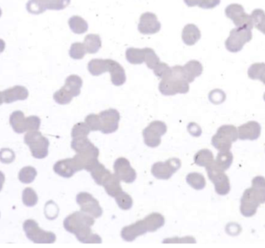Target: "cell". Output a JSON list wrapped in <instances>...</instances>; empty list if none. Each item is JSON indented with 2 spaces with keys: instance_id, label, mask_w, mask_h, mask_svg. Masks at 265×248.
Wrapping results in <instances>:
<instances>
[{
  "instance_id": "cell-19",
  "label": "cell",
  "mask_w": 265,
  "mask_h": 248,
  "mask_svg": "<svg viewBox=\"0 0 265 248\" xmlns=\"http://www.w3.org/2000/svg\"><path fill=\"white\" fill-rule=\"evenodd\" d=\"M147 232L148 231L143 219L141 221H136L134 224L127 226L123 228L121 231V237L125 242H132L135 241L138 237L142 236Z\"/></svg>"
},
{
  "instance_id": "cell-38",
  "label": "cell",
  "mask_w": 265,
  "mask_h": 248,
  "mask_svg": "<svg viewBox=\"0 0 265 248\" xmlns=\"http://www.w3.org/2000/svg\"><path fill=\"white\" fill-rule=\"evenodd\" d=\"M254 26L265 35V12L263 9H256L251 13Z\"/></svg>"
},
{
  "instance_id": "cell-33",
  "label": "cell",
  "mask_w": 265,
  "mask_h": 248,
  "mask_svg": "<svg viewBox=\"0 0 265 248\" xmlns=\"http://www.w3.org/2000/svg\"><path fill=\"white\" fill-rule=\"evenodd\" d=\"M252 189L261 204L265 203V178L256 176L252 180Z\"/></svg>"
},
{
  "instance_id": "cell-14",
  "label": "cell",
  "mask_w": 265,
  "mask_h": 248,
  "mask_svg": "<svg viewBox=\"0 0 265 248\" xmlns=\"http://www.w3.org/2000/svg\"><path fill=\"white\" fill-rule=\"evenodd\" d=\"M100 123L101 128L100 131L103 134H110L118 130L119 122L121 120V114L115 109H109L100 112Z\"/></svg>"
},
{
  "instance_id": "cell-32",
  "label": "cell",
  "mask_w": 265,
  "mask_h": 248,
  "mask_svg": "<svg viewBox=\"0 0 265 248\" xmlns=\"http://www.w3.org/2000/svg\"><path fill=\"white\" fill-rule=\"evenodd\" d=\"M214 162L213 152L209 149H202L198 151L194 157L195 165L201 167H208Z\"/></svg>"
},
{
  "instance_id": "cell-30",
  "label": "cell",
  "mask_w": 265,
  "mask_h": 248,
  "mask_svg": "<svg viewBox=\"0 0 265 248\" xmlns=\"http://www.w3.org/2000/svg\"><path fill=\"white\" fill-rule=\"evenodd\" d=\"M82 84L83 82L81 77L76 75H72L66 78L64 87L72 93L73 97H76L80 95Z\"/></svg>"
},
{
  "instance_id": "cell-24",
  "label": "cell",
  "mask_w": 265,
  "mask_h": 248,
  "mask_svg": "<svg viewBox=\"0 0 265 248\" xmlns=\"http://www.w3.org/2000/svg\"><path fill=\"white\" fill-rule=\"evenodd\" d=\"M183 70L187 81L188 83H191L194 82L195 78L202 75L203 67L199 61L192 60L184 65Z\"/></svg>"
},
{
  "instance_id": "cell-16",
  "label": "cell",
  "mask_w": 265,
  "mask_h": 248,
  "mask_svg": "<svg viewBox=\"0 0 265 248\" xmlns=\"http://www.w3.org/2000/svg\"><path fill=\"white\" fill-rule=\"evenodd\" d=\"M260 205V202L254 193L252 188L246 189L241 197L240 207L241 214L245 217H253Z\"/></svg>"
},
{
  "instance_id": "cell-37",
  "label": "cell",
  "mask_w": 265,
  "mask_h": 248,
  "mask_svg": "<svg viewBox=\"0 0 265 248\" xmlns=\"http://www.w3.org/2000/svg\"><path fill=\"white\" fill-rule=\"evenodd\" d=\"M186 182L191 187L195 190H202L206 186V179L202 174L192 172L186 176Z\"/></svg>"
},
{
  "instance_id": "cell-48",
  "label": "cell",
  "mask_w": 265,
  "mask_h": 248,
  "mask_svg": "<svg viewBox=\"0 0 265 248\" xmlns=\"http://www.w3.org/2000/svg\"><path fill=\"white\" fill-rule=\"evenodd\" d=\"M85 123L87 124L91 130L93 131H97L100 130L101 128V123H100V118L99 115L92 114L88 115L85 119Z\"/></svg>"
},
{
  "instance_id": "cell-6",
  "label": "cell",
  "mask_w": 265,
  "mask_h": 248,
  "mask_svg": "<svg viewBox=\"0 0 265 248\" xmlns=\"http://www.w3.org/2000/svg\"><path fill=\"white\" fill-rule=\"evenodd\" d=\"M23 231L28 239L35 244H53L55 242L54 233L43 231L33 220H26L23 225Z\"/></svg>"
},
{
  "instance_id": "cell-50",
  "label": "cell",
  "mask_w": 265,
  "mask_h": 248,
  "mask_svg": "<svg viewBox=\"0 0 265 248\" xmlns=\"http://www.w3.org/2000/svg\"><path fill=\"white\" fill-rule=\"evenodd\" d=\"M15 160V154L9 148H2L0 151V161L4 164L12 163Z\"/></svg>"
},
{
  "instance_id": "cell-49",
  "label": "cell",
  "mask_w": 265,
  "mask_h": 248,
  "mask_svg": "<svg viewBox=\"0 0 265 248\" xmlns=\"http://www.w3.org/2000/svg\"><path fill=\"white\" fill-rule=\"evenodd\" d=\"M26 131H37L40 127V119L37 116H30L26 119Z\"/></svg>"
},
{
  "instance_id": "cell-4",
  "label": "cell",
  "mask_w": 265,
  "mask_h": 248,
  "mask_svg": "<svg viewBox=\"0 0 265 248\" xmlns=\"http://www.w3.org/2000/svg\"><path fill=\"white\" fill-rule=\"evenodd\" d=\"M24 142L29 146L32 155L37 159H43L48 155V139L37 131H29L25 135Z\"/></svg>"
},
{
  "instance_id": "cell-8",
  "label": "cell",
  "mask_w": 265,
  "mask_h": 248,
  "mask_svg": "<svg viewBox=\"0 0 265 248\" xmlns=\"http://www.w3.org/2000/svg\"><path fill=\"white\" fill-rule=\"evenodd\" d=\"M208 177L215 186V191L220 196H226L230 191V179L224 171L215 164V161L206 167Z\"/></svg>"
},
{
  "instance_id": "cell-22",
  "label": "cell",
  "mask_w": 265,
  "mask_h": 248,
  "mask_svg": "<svg viewBox=\"0 0 265 248\" xmlns=\"http://www.w3.org/2000/svg\"><path fill=\"white\" fill-rule=\"evenodd\" d=\"M109 72L111 75V82L116 86H121L124 85L127 81L125 70L122 65L119 64L117 61L110 60V69Z\"/></svg>"
},
{
  "instance_id": "cell-41",
  "label": "cell",
  "mask_w": 265,
  "mask_h": 248,
  "mask_svg": "<svg viewBox=\"0 0 265 248\" xmlns=\"http://www.w3.org/2000/svg\"><path fill=\"white\" fill-rule=\"evenodd\" d=\"M72 99H73V96L72 93L64 86L54 94V101L60 105L68 104L71 103Z\"/></svg>"
},
{
  "instance_id": "cell-9",
  "label": "cell",
  "mask_w": 265,
  "mask_h": 248,
  "mask_svg": "<svg viewBox=\"0 0 265 248\" xmlns=\"http://www.w3.org/2000/svg\"><path fill=\"white\" fill-rule=\"evenodd\" d=\"M167 132V126L162 121L151 122L143 130V141L150 148H157L161 143V137Z\"/></svg>"
},
{
  "instance_id": "cell-52",
  "label": "cell",
  "mask_w": 265,
  "mask_h": 248,
  "mask_svg": "<svg viewBox=\"0 0 265 248\" xmlns=\"http://www.w3.org/2000/svg\"><path fill=\"white\" fill-rule=\"evenodd\" d=\"M188 130L189 133L195 137H199L202 134V129L195 123H189L188 126Z\"/></svg>"
},
{
  "instance_id": "cell-36",
  "label": "cell",
  "mask_w": 265,
  "mask_h": 248,
  "mask_svg": "<svg viewBox=\"0 0 265 248\" xmlns=\"http://www.w3.org/2000/svg\"><path fill=\"white\" fill-rule=\"evenodd\" d=\"M233 161H234V155L230 151H220L216 157L215 164L220 169L225 172L230 169V167L232 165Z\"/></svg>"
},
{
  "instance_id": "cell-45",
  "label": "cell",
  "mask_w": 265,
  "mask_h": 248,
  "mask_svg": "<svg viewBox=\"0 0 265 248\" xmlns=\"http://www.w3.org/2000/svg\"><path fill=\"white\" fill-rule=\"evenodd\" d=\"M91 130L86 123H77L74 126L72 130V138H79V137H87Z\"/></svg>"
},
{
  "instance_id": "cell-23",
  "label": "cell",
  "mask_w": 265,
  "mask_h": 248,
  "mask_svg": "<svg viewBox=\"0 0 265 248\" xmlns=\"http://www.w3.org/2000/svg\"><path fill=\"white\" fill-rule=\"evenodd\" d=\"M181 37L186 45H195L200 40L201 32L197 26L190 23L184 27Z\"/></svg>"
},
{
  "instance_id": "cell-10",
  "label": "cell",
  "mask_w": 265,
  "mask_h": 248,
  "mask_svg": "<svg viewBox=\"0 0 265 248\" xmlns=\"http://www.w3.org/2000/svg\"><path fill=\"white\" fill-rule=\"evenodd\" d=\"M71 0H30L26 4L28 12L40 14L47 9L61 10L66 8Z\"/></svg>"
},
{
  "instance_id": "cell-55",
  "label": "cell",
  "mask_w": 265,
  "mask_h": 248,
  "mask_svg": "<svg viewBox=\"0 0 265 248\" xmlns=\"http://www.w3.org/2000/svg\"><path fill=\"white\" fill-rule=\"evenodd\" d=\"M5 43L3 40L0 39V53H2L5 50Z\"/></svg>"
},
{
  "instance_id": "cell-5",
  "label": "cell",
  "mask_w": 265,
  "mask_h": 248,
  "mask_svg": "<svg viewBox=\"0 0 265 248\" xmlns=\"http://www.w3.org/2000/svg\"><path fill=\"white\" fill-rule=\"evenodd\" d=\"M99 155H100V150L98 149L93 144L82 150L80 152L77 153V155L72 158L77 171L79 172L85 169L87 172H90L100 162L98 160Z\"/></svg>"
},
{
  "instance_id": "cell-21",
  "label": "cell",
  "mask_w": 265,
  "mask_h": 248,
  "mask_svg": "<svg viewBox=\"0 0 265 248\" xmlns=\"http://www.w3.org/2000/svg\"><path fill=\"white\" fill-rule=\"evenodd\" d=\"M53 169L56 174H58V176L66 178V179L72 177L74 174L78 172L72 158L60 160L54 164Z\"/></svg>"
},
{
  "instance_id": "cell-59",
  "label": "cell",
  "mask_w": 265,
  "mask_h": 248,
  "mask_svg": "<svg viewBox=\"0 0 265 248\" xmlns=\"http://www.w3.org/2000/svg\"><path fill=\"white\" fill-rule=\"evenodd\" d=\"M264 100L265 101V94H264Z\"/></svg>"
},
{
  "instance_id": "cell-28",
  "label": "cell",
  "mask_w": 265,
  "mask_h": 248,
  "mask_svg": "<svg viewBox=\"0 0 265 248\" xmlns=\"http://www.w3.org/2000/svg\"><path fill=\"white\" fill-rule=\"evenodd\" d=\"M103 186L107 194L111 197H114V198H115L116 196L123 191L121 186V180L118 179L115 174L114 175L111 174V176L104 182Z\"/></svg>"
},
{
  "instance_id": "cell-26",
  "label": "cell",
  "mask_w": 265,
  "mask_h": 248,
  "mask_svg": "<svg viewBox=\"0 0 265 248\" xmlns=\"http://www.w3.org/2000/svg\"><path fill=\"white\" fill-rule=\"evenodd\" d=\"M110 59L91 60L88 64V70L93 76H99L103 73L107 72L110 69Z\"/></svg>"
},
{
  "instance_id": "cell-1",
  "label": "cell",
  "mask_w": 265,
  "mask_h": 248,
  "mask_svg": "<svg viewBox=\"0 0 265 248\" xmlns=\"http://www.w3.org/2000/svg\"><path fill=\"white\" fill-rule=\"evenodd\" d=\"M95 221L93 217L82 211H77L68 216L64 221V228L75 235L79 242L85 244H101L102 238L93 234L92 227Z\"/></svg>"
},
{
  "instance_id": "cell-34",
  "label": "cell",
  "mask_w": 265,
  "mask_h": 248,
  "mask_svg": "<svg viewBox=\"0 0 265 248\" xmlns=\"http://www.w3.org/2000/svg\"><path fill=\"white\" fill-rule=\"evenodd\" d=\"M68 25L72 32L76 34H82V33H86L89 29L87 22L83 18L79 16H73L70 18L68 20Z\"/></svg>"
},
{
  "instance_id": "cell-57",
  "label": "cell",
  "mask_w": 265,
  "mask_h": 248,
  "mask_svg": "<svg viewBox=\"0 0 265 248\" xmlns=\"http://www.w3.org/2000/svg\"><path fill=\"white\" fill-rule=\"evenodd\" d=\"M4 103L3 96H2V92H0V106Z\"/></svg>"
},
{
  "instance_id": "cell-17",
  "label": "cell",
  "mask_w": 265,
  "mask_h": 248,
  "mask_svg": "<svg viewBox=\"0 0 265 248\" xmlns=\"http://www.w3.org/2000/svg\"><path fill=\"white\" fill-rule=\"evenodd\" d=\"M160 27L161 25L157 19V16L153 12H144L139 18L138 30L142 34H154L160 31Z\"/></svg>"
},
{
  "instance_id": "cell-29",
  "label": "cell",
  "mask_w": 265,
  "mask_h": 248,
  "mask_svg": "<svg viewBox=\"0 0 265 248\" xmlns=\"http://www.w3.org/2000/svg\"><path fill=\"white\" fill-rule=\"evenodd\" d=\"M90 172L91 176L94 179L96 184L102 186L112 174L108 169H106L104 165H102L100 162L90 171Z\"/></svg>"
},
{
  "instance_id": "cell-42",
  "label": "cell",
  "mask_w": 265,
  "mask_h": 248,
  "mask_svg": "<svg viewBox=\"0 0 265 248\" xmlns=\"http://www.w3.org/2000/svg\"><path fill=\"white\" fill-rule=\"evenodd\" d=\"M86 53H87V50H86V47L83 43H80V42L72 43L69 50L70 57L75 60L82 59Z\"/></svg>"
},
{
  "instance_id": "cell-40",
  "label": "cell",
  "mask_w": 265,
  "mask_h": 248,
  "mask_svg": "<svg viewBox=\"0 0 265 248\" xmlns=\"http://www.w3.org/2000/svg\"><path fill=\"white\" fill-rule=\"evenodd\" d=\"M114 199L117 202V205L121 210H129L132 208V203H133L132 197L125 192H121L117 196H115Z\"/></svg>"
},
{
  "instance_id": "cell-7",
  "label": "cell",
  "mask_w": 265,
  "mask_h": 248,
  "mask_svg": "<svg viewBox=\"0 0 265 248\" xmlns=\"http://www.w3.org/2000/svg\"><path fill=\"white\" fill-rule=\"evenodd\" d=\"M251 29L247 27H236L230 33V36L225 42L226 48L230 52H239L244 44L251 41L253 37Z\"/></svg>"
},
{
  "instance_id": "cell-25",
  "label": "cell",
  "mask_w": 265,
  "mask_h": 248,
  "mask_svg": "<svg viewBox=\"0 0 265 248\" xmlns=\"http://www.w3.org/2000/svg\"><path fill=\"white\" fill-rule=\"evenodd\" d=\"M24 113L20 110L14 111L9 117V123L15 132L23 134L26 132V120Z\"/></svg>"
},
{
  "instance_id": "cell-31",
  "label": "cell",
  "mask_w": 265,
  "mask_h": 248,
  "mask_svg": "<svg viewBox=\"0 0 265 248\" xmlns=\"http://www.w3.org/2000/svg\"><path fill=\"white\" fill-rule=\"evenodd\" d=\"M83 43L89 54H96L102 47L101 38L98 34L86 35Z\"/></svg>"
},
{
  "instance_id": "cell-12",
  "label": "cell",
  "mask_w": 265,
  "mask_h": 248,
  "mask_svg": "<svg viewBox=\"0 0 265 248\" xmlns=\"http://www.w3.org/2000/svg\"><path fill=\"white\" fill-rule=\"evenodd\" d=\"M226 16L232 19L237 27H247L253 29L254 24L251 15L244 11V8L240 4L229 5L225 9Z\"/></svg>"
},
{
  "instance_id": "cell-18",
  "label": "cell",
  "mask_w": 265,
  "mask_h": 248,
  "mask_svg": "<svg viewBox=\"0 0 265 248\" xmlns=\"http://www.w3.org/2000/svg\"><path fill=\"white\" fill-rule=\"evenodd\" d=\"M238 139L241 141H255L258 139L262 133L260 123L256 121H249L237 128Z\"/></svg>"
},
{
  "instance_id": "cell-54",
  "label": "cell",
  "mask_w": 265,
  "mask_h": 248,
  "mask_svg": "<svg viewBox=\"0 0 265 248\" xmlns=\"http://www.w3.org/2000/svg\"><path fill=\"white\" fill-rule=\"evenodd\" d=\"M5 175L3 172L0 171V191L2 190V187H3L4 182H5Z\"/></svg>"
},
{
  "instance_id": "cell-51",
  "label": "cell",
  "mask_w": 265,
  "mask_h": 248,
  "mask_svg": "<svg viewBox=\"0 0 265 248\" xmlns=\"http://www.w3.org/2000/svg\"><path fill=\"white\" fill-rule=\"evenodd\" d=\"M220 3V0H202L199 6L202 9H213Z\"/></svg>"
},
{
  "instance_id": "cell-15",
  "label": "cell",
  "mask_w": 265,
  "mask_h": 248,
  "mask_svg": "<svg viewBox=\"0 0 265 248\" xmlns=\"http://www.w3.org/2000/svg\"><path fill=\"white\" fill-rule=\"evenodd\" d=\"M114 172L118 179L126 183H132L136 179V172L127 158H119L114 165Z\"/></svg>"
},
{
  "instance_id": "cell-20",
  "label": "cell",
  "mask_w": 265,
  "mask_h": 248,
  "mask_svg": "<svg viewBox=\"0 0 265 248\" xmlns=\"http://www.w3.org/2000/svg\"><path fill=\"white\" fill-rule=\"evenodd\" d=\"M4 103H12L18 100H25L29 96V92L24 86H15L5 89L2 92Z\"/></svg>"
},
{
  "instance_id": "cell-53",
  "label": "cell",
  "mask_w": 265,
  "mask_h": 248,
  "mask_svg": "<svg viewBox=\"0 0 265 248\" xmlns=\"http://www.w3.org/2000/svg\"><path fill=\"white\" fill-rule=\"evenodd\" d=\"M184 2L188 6L193 7L195 5H199L202 0H184Z\"/></svg>"
},
{
  "instance_id": "cell-47",
  "label": "cell",
  "mask_w": 265,
  "mask_h": 248,
  "mask_svg": "<svg viewBox=\"0 0 265 248\" xmlns=\"http://www.w3.org/2000/svg\"><path fill=\"white\" fill-rule=\"evenodd\" d=\"M153 70L154 75L160 79L166 78L171 73V68L168 66V64L164 62L158 63Z\"/></svg>"
},
{
  "instance_id": "cell-3",
  "label": "cell",
  "mask_w": 265,
  "mask_h": 248,
  "mask_svg": "<svg viewBox=\"0 0 265 248\" xmlns=\"http://www.w3.org/2000/svg\"><path fill=\"white\" fill-rule=\"evenodd\" d=\"M238 139V131L235 126L223 125L212 137V145L220 151H230L233 143Z\"/></svg>"
},
{
  "instance_id": "cell-56",
  "label": "cell",
  "mask_w": 265,
  "mask_h": 248,
  "mask_svg": "<svg viewBox=\"0 0 265 248\" xmlns=\"http://www.w3.org/2000/svg\"><path fill=\"white\" fill-rule=\"evenodd\" d=\"M259 80L262 81V82L265 85V69L264 70L263 72L262 73V75H261Z\"/></svg>"
},
{
  "instance_id": "cell-46",
  "label": "cell",
  "mask_w": 265,
  "mask_h": 248,
  "mask_svg": "<svg viewBox=\"0 0 265 248\" xmlns=\"http://www.w3.org/2000/svg\"><path fill=\"white\" fill-rule=\"evenodd\" d=\"M265 69V63H255L248 69V76L251 79L259 80L262 73Z\"/></svg>"
},
{
  "instance_id": "cell-13",
  "label": "cell",
  "mask_w": 265,
  "mask_h": 248,
  "mask_svg": "<svg viewBox=\"0 0 265 248\" xmlns=\"http://www.w3.org/2000/svg\"><path fill=\"white\" fill-rule=\"evenodd\" d=\"M76 202L81 208V211L89 214L93 218H100L103 215V209L100 203L88 193H80L77 195Z\"/></svg>"
},
{
  "instance_id": "cell-35",
  "label": "cell",
  "mask_w": 265,
  "mask_h": 248,
  "mask_svg": "<svg viewBox=\"0 0 265 248\" xmlns=\"http://www.w3.org/2000/svg\"><path fill=\"white\" fill-rule=\"evenodd\" d=\"M126 58L132 64H140L144 62L145 49L130 47L126 51Z\"/></svg>"
},
{
  "instance_id": "cell-39",
  "label": "cell",
  "mask_w": 265,
  "mask_h": 248,
  "mask_svg": "<svg viewBox=\"0 0 265 248\" xmlns=\"http://www.w3.org/2000/svg\"><path fill=\"white\" fill-rule=\"evenodd\" d=\"M37 175V170L33 167H24L19 171V180L24 184H30L33 182Z\"/></svg>"
},
{
  "instance_id": "cell-27",
  "label": "cell",
  "mask_w": 265,
  "mask_h": 248,
  "mask_svg": "<svg viewBox=\"0 0 265 248\" xmlns=\"http://www.w3.org/2000/svg\"><path fill=\"white\" fill-rule=\"evenodd\" d=\"M148 232H155L162 228L165 223L164 217L158 213H153L143 219Z\"/></svg>"
},
{
  "instance_id": "cell-11",
  "label": "cell",
  "mask_w": 265,
  "mask_h": 248,
  "mask_svg": "<svg viewBox=\"0 0 265 248\" xmlns=\"http://www.w3.org/2000/svg\"><path fill=\"white\" fill-rule=\"evenodd\" d=\"M181 166V160L173 158L167 160L165 162H156L151 168V173L156 179L167 180L173 174L179 170Z\"/></svg>"
},
{
  "instance_id": "cell-43",
  "label": "cell",
  "mask_w": 265,
  "mask_h": 248,
  "mask_svg": "<svg viewBox=\"0 0 265 248\" xmlns=\"http://www.w3.org/2000/svg\"><path fill=\"white\" fill-rule=\"evenodd\" d=\"M38 196L31 188H26L23 192V203L26 207H33L37 205Z\"/></svg>"
},
{
  "instance_id": "cell-44",
  "label": "cell",
  "mask_w": 265,
  "mask_h": 248,
  "mask_svg": "<svg viewBox=\"0 0 265 248\" xmlns=\"http://www.w3.org/2000/svg\"><path fill=\"white\" fill-rule=\"evenodd\" d=\"M145 58L144 62L146 63V66L150 69H153L155 68L158 63H160V58L156 54L155 51L152 48L145 47Z\"/></svg>"
},
{
  "instance_id": "cell-58",
  "label": "cell",
  "mask_w": 265,
  "mask_h": 248,
  "mask_svg": "<svg viewBox=\"0 0 265 248\" xmlns=\"http://www.w3.org/2000/svg\"><path fill=\"white\" fill-rule=\"evenodd\" d=\"M1 15H2V10L0 9V16H1Z\"/></svg>"
},
{
  "instance_id": "cell-2",
  "label": "cell",
  "mask_w": 265,
  "mask_h": 248,
  "mask_svg": "<svg viewBox=\"0 0 265 248\" xmlns=\"http://www.w3.org/2000/svg\"><path fill=\"white\" fill-rule=\"evenodd\" d=\"M159 91L164 96L185 94L189 91V83L185 78L183 67L176 65L171 68V73L159 84Z\"/></svg>"
}]
</instances>
